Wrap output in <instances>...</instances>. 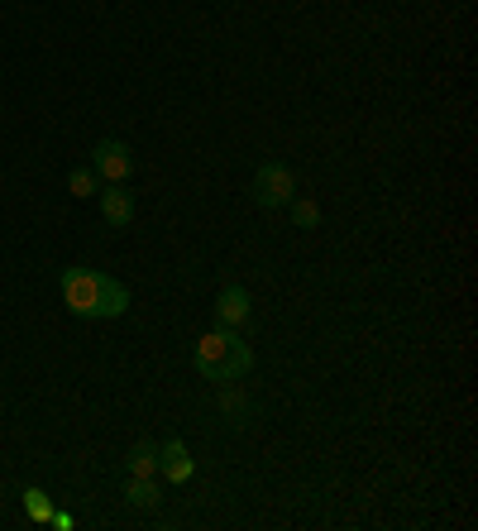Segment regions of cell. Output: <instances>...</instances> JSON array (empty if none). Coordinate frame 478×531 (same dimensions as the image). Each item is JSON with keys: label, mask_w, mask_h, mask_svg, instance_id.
<instances>
[{"label": "cell", "mask_w": 478, "mask_h": 531, "mask_svg": "<svg viewBox=\"0 0 478 531\" xmlns=\"http://www.w3.org/2000/svg\"><path fill=\"white\" fill-rule=\"evenodd\" d=\"M58 292H63L67 311L82 316V321H115V316L130 311V288L101 268H63Z\"/></svg>", "instance_id": "6da1fadb"}, {"label": "cell", "mask_w": 478, "mask_h": 531, "mask_svg": "<svg viewBox=\"0 0 478 531\" xmlns=\"http://www.w3.org/2000/svg\"><path fill=\"white\" fill-rule=\"evenodd\" d=\"M192 359H196V374L211 378V383H239V378L254 374V350L230 326H216L211 335H201Z\"/></svg>", "instance_id": "7a4b0ae2"}, {"label": "cell", "mask_w": 478, "mask_h": 531, "mask_svg": "<svg viewBox=\"0 0 478 531\" xmlns=\"http://www.w3.org/2000/svg\"><path fill=\"white\" fill-rule=\"evenodd\" d=\"M297 197V173L287 168V163H263L259 173H254V201H259L263 211H278L287 201Z\"/></svg>", "instance_id": "3957f363"}, {"label": "cell", "mask_w": 478, "mask_h": 531, "mask_svg": "<svg viewBox=\"0 0 478 531\" xmlns=\"http://www.w3.org/2000/svg\"><path fill=\"white\" fill-rule=\"evenodd\" d=\"M87 168L101 177V187H106V182H130V177H134L130 144H125V139H101V144L91 149V163H87Z\"/></svg>", "instance_id": "277c9868"}, {"label": "cell", "mask_w": 478, "mask_h": 531, "mask_svg": "<svg viewBox=\"0 0 478 531\" xmlns=\"http://www.w3.org/2000/svg\"><path fill=\"white\" fill-rule=\"evenodd\" d=\"M96 201H101V216H106V225H115V230L134 225V192L125 187V182H106V187L96 192Z\"/></svg>", "instance_id": "5b68a950"}, {"label": "cell", "mask_w": 478, "mask_h": 531, "mask_svg": "<svg viewBox=\"0 0 478 531\" xmlns=\"http://www.w3.org/2000/svg\"><path fill=\"white\" fill-rule=\"evenodd\" d=\"M158 474H163L168 484H187V479L196 474L192 450H187V445L177 441V436H173V441H163V445H158Z\"/></svg>", "instance_id": "8992f818"}, {"label": "cell", "mask_w": 478, "mask_h": 531, "mask_svg": "<svg viewBox=\"0 0 478 531\" xmlns=\"http://www.w3.org/2000/svg\"><path fill=\"white\" fill-rule=\"evenodd\" d=\"M249 311H254V297H249V288H239V283L220 288V297H216V326H230V331H239V326L249 321Z\"/></svg>", "instance_id": "52a82bcc"}, {"label": "cell", "mask_w": 478, "mask_h": 531, "mask_svg": "<svg viewBox=\"0 0 478 531\" xmlns=\"http://www.w3.org/2000/svg\"><path fill=\"white\" fill-rule=\"evenodd\" d=\"M125 503H130V508L153 512L158 503H163V488L153 484V474H144V479H139V474H130V484H125Z\"/></svg>", "instance_id": "ba28073f"}, {"label": "cell", "mask_w": 478, "mask_h": 531, "mask_svg": "<svg viewBox=\"0 0 478 531\" xmlns=\"http://www.w3.org/2000/svg\"><path fill=\"white\" fill-rule=\"evenodd\" d=\"M125 474H158V445L153 441H134L130 455H125Z\"/></svg>", "instance_id": "9c48e42d"}, {"label": "cell", "mask_w": 478, "mask_h": 531, "mask_svg": "<svg viewBox=\"0 0 478 531\" xmlns=\"http://www.w3.org/2000/svg\"><path fill=\"white\" fill-rule=\"evenodd\" d=\"M24 512H29V517L44 527L48 517H53V498H48L44 488H24Z\"/></svg>", "instance_id": "30bf717a"}, {"label": "cell", "mask_w": 478, "mask_h": 531, "mask_svg": "<svg viewBox=\"0 0 478 531\" xmlns=\"http://www.w3.org/2000/svg\"><path fill=\"white\" fill-rule=\"evenodd\" d=\"M287 206H292V221L302 225V230H316V225H321V206H316V201L292 197V201H287Z\"/></svg>", "instance_id": "8fae6325"}, {"label": "cell", "mask_w": 478, "mask_h": 531, "mask_svg": "<svg viewBox=\"0 0 478 531\" xmlns=\"http://www.w3.org/2000/svg\"><path fill=\"white\" fill-rule=\"evenodd\" d=\"M67 192H72V197H96V192H101V177L91 173V168H77V173L67 177Z\"/></svg>", "instance_id": "7c38bea8"}, {"label": "cell", "mask_w": 478, "mask_h": 531, "mask_svg": "<svg viewBox=\"0 0 478 531\" xmlns=\"http://www.w3.org/2000/svg\"><path fill=\"white\" fill-rule=\"evenodd\" d=\"M48 522H53L58 531H72V512H58V508H53V517H48Z\"/></svg>", "instance_id": "4fadbf2b"}]
</instances>
